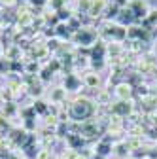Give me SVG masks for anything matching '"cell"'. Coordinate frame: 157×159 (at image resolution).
<instances>
[{"instance_id":"6da1fadb","label":"cell","mask_w":157,"mask_h":159,"mask_svg":"<svg viewBox=\"0 0 157 159\" xmlns=\"http://www.w3.org/2000/svg\"><path fill=\"white\" fill-rule=\"evenodd\" d=\"M131 11H132V15H134V23H142L144 19L148 17V13H150V6H148V2L146 0H132L131 2Z\"/></svg>"},{"instance_id":"52a82bcc","label":"cell","mask_w":157,"mask_h":159,"mask_svg":"<svg viewBox=\"0 0 157 159\" xmlns=\"http://www.w3.org/2000/svg\"><path fill=\"white\" fill-rule=\"evenodd\" d=\"M32 2H34V4H38V6H42V4L46 2V0H32Z\"/></svg>"},{"instance_id":"277c9868","label":"cell","mask_w":157,"mask_h":159,"mask_svg":"<svg viewBox=\"0 0 157 159\" xmlns=\"http://www.w3.org/2000/svg\"><path fill=\"white\" fill-rule=\"evenodd\" d=\"M117 19L123 23V25H129V23H134V15L131 11V8H121L119 10V15H117Z\"/></svg>"},{"instance_id":"7a4b0ae2","label":"cell","mask_w":157,"mask_h":159,"mask_svg":"<svg viewBox=\"0 0 157 159\" xmlns=\"http://www.w3.org/2000/svg\"><path fill=\"white\" fill-rule=\"evenodd\" d=\"M115 93H117V97H119L121 101H129L132 97V93H134V87L131 84H119L117 89H115Z\"/></svg>"},{"instance_id":"3957f363","label":"cell","mask_w":157,"mask_h":159,"mask_svg":"<svg viewBox=\"0 0 157 159\" xmlns=\"http://www.w3.org/2000/svg\"><path fill=\"white\" fill-rule=\"evenodd\" d=\"M131 110H132V104L129 101H119L114 106V112L119 114V116H127V114H131Z\"/></svg>"},{"instance_id":"5b68a950","label":"cell","mask_w":157,"mask_h":159,"mask_svg":"<svg viewBox=\"0 0 157 159\" xmlns=\"http://www.w3.org/2000/svg\"><path fill=\"white\" fill-rule=\"evenodd\" d=\"M134 89H136V93H138V95H142V98H146L148 95H151V91H150V87H148L146 84H140V85H136Z\"/></svg>"},{"instance_id":"8992f818","label":"cell","mask_w":157,"mask_h":159,"mask_svg":"<svg viewBox=\"0 0 157 159\" xmlns=\"http://www.w3.org/2000/svg\"><path fill=\"white\" fill-rule=\"evenodd\" d=\"M87 84L89 85H96V84H99V78H96V76H89L87 78Z\"/></svg>"}]
</instances>
